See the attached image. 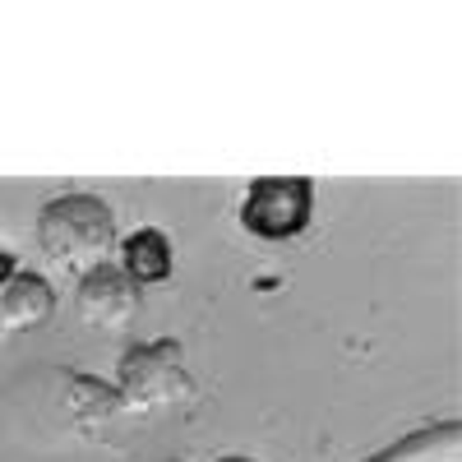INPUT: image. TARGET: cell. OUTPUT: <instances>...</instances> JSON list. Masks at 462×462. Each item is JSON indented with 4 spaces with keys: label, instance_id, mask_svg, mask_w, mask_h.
<instances>
[{
    "label": "cell",
    "instance_id": "cell-5",
    "mask_svg": "<svg viewBox=\"0 0 462 462\" xmlns=\"http://www.w3.org/2000/svg\"><path fill=\"white\" fill-rule=\"evenodd\" d=\"M60 402H65V420H69V430H79L88 439H97L102 430H111L116 420L125 416L121 407V393L111 389V383L93 379V374H79V370H60Z\"/></svg>",
    "mask_w": 462,
    "mask_h": 462
},
{
    "label": "cell",
    "instance_id": "cell-3",
    "mask_svg": "<svg viewBox=\"0 0 462 462\" xmlns=\"http://www.w3.org/2000/svg\"><path fill=\"white\" fill-rule=\"evenodd\" d=\"M315 217V180L310 176H263L241 199V226L259 241H291Z\"/></svg>",
    "mask_w": 462,
    "mask_h": 462
},
{
    "label": "cell",
    "instance_id": "cell-6",
    "mask_svg": "<svg viewBox=\"0 0 462 462\" xmlns=\"http://www.w3.org/2000/svg\"><path fill=\"white\" fill-rule=\"evenodd\" d=\"M56 310V291L42 273H19L0 287V333H28V328H42Z\"/></svg>",
    "mask_w": 462,
    "mask_h": 462
},
{
    "label": "cell",
    "instance_id": "cell-7",
    "mask_svg": "<svg viewBox=\"0 0 462 462\" xmlns=\"http://www.w3.org/2000/svg\"><path fill=\"white\" fill-rule=\"evenodd\" d=\"M116 250H121V273L139 291L143 287H162L176 273V245H171L167 231H158V226H139L134 236H125Z\"/></svg>",
    "mask_w": 462,
    "mask_h": 462
},
{
    "label": "cell",
    "instance_id": "cell-9",
    "mask_svg": "<svg viewBox=\"0 0 462 462\" xmlns=\"http://www.w3.org/2000/svg\"><path fill=\"white\" fill-rule=\"evenodd\" d=\"M14 273H19V263H14V259H10L5 250H0V287H5V282H10Z\"/></svg>",
    "mask_w": 462,
    "mask_h": 462
},
{
    "label": "cell",
    "instance_id": "cell-1",
    "mask_svg": "<svg viewBox=\"0 0 462 462\" xmlns=\"http://www.w3.org/2000/svg\"><path fill=\"white\" fill-rule=\"evenodd\" d=\"M116 245V213L97 195H56L37 213V250L79 278L97 263H111Z\"/></svg>",
    "mask_w": 462,
    "mask_h": 462
},
{
    "label": "cell",
    "instance_id": "cell-2",
    "mask_svg": "<svg viewBox=\"0 0 462 462\" xmlns=\"http://www.w3.org/2000/svg\"><path fill=\"white\" fill-rule=\"evenodd\" d=\"M111 389L121 393V407L134 416H158L167 407L195 402V374L185 365V346L176 337L134 342L116 365Z\"/></svg>",
    "mask_w": 462,
    "mask_h": 462
},
{
    "label": "cell",
    "instance_id": "cell-8",
    "mask_svg": "<svg viewBox=\"0 0 462 462\" xmlns=\"http://www.w3.org/2000/svg\"><path fill=\"white\" fill-rule=\"evenodd\" d=\"M365 462H462V426L457 420H430L407 430L398 444L370 453Z\"/></svg>",
    "mask_w": 462,
    "mask_h": 462
},
{
    "label": "cell",
    "instance_id": "cell-4",
    "mask_svg": "<svg viewBox=\"0 0 462 462\" xmlns=\"http://www.w3.org/2000/svg\"><path fill=\"white\" fill-rule=\"evenodd\" d=\"M74 310L97 333H125L143 310V291L121 273V263H97L74 287Z\"/></svg>",
    "mask_w": 462,
    "mask_h": 462
},
{
    "label": "cell",
    "instance_id": "cell-10",
    "mask_svg": "<svg viewBox=\"0 0 462 462\" xmlns=\"http://www.w3.org/2000/svg\"><path fill=\"white\" fill-rule=\"evenodd\" d=\"M217 462H254V457H245V453H226V457H217Z\"/></svg>",
    "mask_w": 462,
    "mask_h": 462
}]
</instances>
